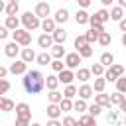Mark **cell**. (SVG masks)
<instances>
[{"instance_id":"cell-38","label":"cell","mask_w":126,"mask_h":126,"mask_svg":"<svg viewBox=\"0 0 126 126\" xmlns=\"http://www.w3.org/2000/svg\"><path fill=\"white\" fill-rule=\"evenodd\" d=\"M122 100H124V93L116 91V93H112V94H110V102H112V104H120Z\"/></svg>"},{"instance_id":"cell-22","label":"cell","mask_w":126,"mask_h":126,"mask_svg":"<svg viewBox=\"0 0 126 126\" xmlns=\"http://www.w3.org/2000/svg\"><path fill=\"white\" fill-rule=\"evenodd\" d=\"M91 69H83V67H79V71H77V75H75V79H79L81 83H87L89 79H91Z\"/></svg>"},{"instance_id":"cell-56","label":"cell","mask_w":126,"mask_h":126,"mask_svg":"<svg viewBox=\"0 0 126 126\" xmlns=\"http://www.w3.org/2000/svg\"><path fill=\"white\" fill-rule=\"evenodd\" d=\"M0 12H6V4H4V0H0Z\"/></svg>"},{"instance_id":"cell-14","label":"cell","mask_w":126,"mask_h":126,"mask_svg":"<svg viewBox=\"0 0 126 126\" xmlns=\"http://www.w3.org/2000/svg\"><path fill=\"white\" fill-rule=\"evenodd\" d=\"M20 55H22V61H26V63H32V61H35V51L32 49V47H24L22 51H20Z\"/></svg>"},{"instance_id":"cell-63","label":"cell","mask_w":126,"mask_h":126,"mask_svg":"<svg viewBox=\"0 0 126 126\" xmlns=\"http://www.w3.org/2000/svg\"><path fill=\"white\" fill-rule=\"evenodd\" d=\"M91 126H96V124H91Z\"/></svg>"},{"instance_id":"cell-54","label":"cell","mask_w":126,"mask_h":126,"mask_svg":"<svg viewBox=\"0 0 126 126\" xmlns=\"http://www.w3.org/2000/svg\"><path fill=\"white\" fill-rule=\"evenodd\" d=\"M100 2H102V6H104V8H106V6H110V4H112V2H114V0H100Z\"/></svg>"},{"instance_id":"cell-61","label":"cell","mask_w":126,"mask_h":126,"mask_svg":"<svg viewBox=\"0 0 126 126\" xmlns=\"http://www.w3.org/2000/svg\"><path fill=\"white\" fill-rule=\"evenodd\" d=\"M8 2H20V0H8Z\"/></svg>"},{"instance_id":"cell-51","label":"cell","mask_w":126,"mask_h":126,"mask_svg":"<svg viewBox=\"0 0 126 126\" xmlns=\"http://www.w3.org/2000/svg\"><path fill=\"white\" fill-rule=\"evenodd\" d=\"M118 26H120V30H122V32H126V18H122V20L118 22Z\"/></svg>"},{"instance_id":"cell-59","label":"cell","mask_w":126,"mask_h":126,"mask_svg":"<svg viewBox=\"0 0 126 126\" xmlns=\"http://www.w3.org/2000/svg\"><path fill=\"white\" fill-rule=\"evenodd\" d=\"M30 126H41V124H37V122H32V124H30Z\"/></svg>"},{"instance_id":"cell-27","label":"cell","mask_w":126,"mask_h":126,"mask_svg":"<svg viewBox=\"0 0 126 126\" xmlns=\"http://www.w3.org/2000/svg\"><path fill=\"white\" fill-rule=\"evenodd\" d=\"M57 85H59V77H55V75H47V79H45V87H47L49 91H55Z\"/></svg>"},{"instance_id":"cell-30","label":"cell","mask_w":126,"mask_h":126,"mask_svg":"<svg viewBox=\"0 0 126 126\" xmlns=\"http://www.w3.org/2000/svg\"><path fill=\"white\" fill-rule=\"evenodd\" d=\"M85 37H87V41H89V43H94V41H98V32H96L94 28H91V30H87Z\"/></svg>"},{"instance_id":"cell-53","label":"cell","mask_w":126,"mask_h":126,"mask_svg":"<svg viewBox=\"0 0 126 126\" xmlns=\"http://www.w3.org/2000/svg\"><path fill=\"white\" fill-rule=\"evenodd\" d=\"M118 106H120V110H122V112L126 114V96H124V100H122V102H120Z\"/></svg>"},{"instance_id":"cell-15","label":"cell","mask_w":126,"mask_h":126,"mask_svg":"<svg viewBox=\"0 0 126 126\" xmlns=\"http://www.w3.org/2000/svg\"><path fill=\"white\" fill-rule=\"evenodd\" d=\"M67 53H65V47H63V43H53V47H51V57L53 59H61V57H65Z\"/></svg>"},{"instance_id":"cell-4","label":"cell","mask_w":126,"mask_h":126,"mask_svg":"<svg viewBox=\"0 0 126 126\" xmlns=\"http://www.w3.org/2000/svg\"><path fill=\"white\" fill-rule=\"evenodd\" d=\"M122 75H124V67H122V65H118V63H112V65L104 71V75H102V77H104L106 81H114V83H116V79H118V77H122Z\"/></svg>"},{"instance_id":"cell-46","label":"cell","mask_w":126,"mask_h":126,"mask_svg":"<svg viewBox=\"0 0 126 126\" xmlns=\"http://www.w3.org/2000/svg\"><path fill=\"white\" fill-rule=\"evenodd\" d=\"M14 126H30V118H16Z\"/></svg>"},{"instance_id":"cell-28","label":"cell","mask_w":126,"mask_h":126,"mask_svg":"<svg viewBox=\"0 0 126 126\" xmlns=\"http://www.w3.org/2000/svg\"><path fill=\"white\" fill-rule=\"evenodd\" d=\"M100 63H102L104 67H110V65L114 63V55H112L110 51H104V53L100 55Z\"/></svg>"},{"instance_id":"cell-60","label":"cell","mask_w":126,"mask_h":126,"mask_svg":"<svg viewBox=\"0 0 126 126\" xmlns=\"http://www.w3.org/2000/svg\"><path fill=\"white\" fill-rule=\"evenodd\" d=\"M75 126H83V124H81V122H77V124H75Z\"/></svg>"},{"instance_id":"cell-57","label":"cell","mask_w":126,"mask_h":126,"mask_svg":"<svg viewBox=\"0 0 126 126\" xmlns=\"http://www.w3.org/2000/svg\"><path fill=\"white\" fill-rule=\"evenodd\" d=\"M118 6L120 8H126V0H118Z\"/></svg>"},{"instance_id":"cell-44","label":"cell","mask_w":126,"mask_h":126,"mask_svg":"<svg viewBox=\"0 0 126 126\" xmlns=\"http://www.w3.org/2000/svg\"><path fill=\"white\" fill-rule=\"evenodd\" d=\"M8 91H10V83H8L6 79H0V96H2V94H6Z\"/></svg>"},{"instance_id":"cell-2","label":"cell","mask_w":126,"mask_h":126,"mask_svg":"<svg viewBox=\"0 0 126 126\" xmlns=\"http://www.w3.org/2000/svg\"><path fill=\"white\" fill-rule=\"evenodd\" d=\"M20 20H22V24H24V30H28V32H33V30H37V28L41 26V18H37V16L32 14V12H24Z\"/></svg>"},{"instance_id":"cell-31","label":"cell","mask_w":126,"mask_h":126,"mask_svg":"<svg viewBox=\"0 0 126 126\" xmlns=\"http://www.w3.org/2000/svg\"><path fill=\"white\" fill-rule=\"evenodd\" d=\"M110 41H112V37H110V33H108V32H102V33H98V43H100L102 47L110 45Z\"/></svg>"},{"instance_id":"cell-11","label":"cell","mask_w":126,"mask_h":126,"mask_svg":"<svg viewBox=\"0 0 126 126\" xmlns=\"http://www.w3.org/2000/svg\"><path fill=\"white\" fill-rule=\"evenodd\" d=\"M94 102L102 108H112V102H110V94H104V93H98L94 94Z\"/></svg>"},{"instance_id":"cell-41","label":"cell","mask_w":126,"mask_h":126,"mask_svg":"<svg viewBox=\"0 0 126 126\" xmlns=\"http://www.w3.org/2000/svg\"><path fill=\"white\" fill-rule=\"evenodd\" d=\"M87 110H89V114H91V116H94V118H96V116H98V114L102 112V106H98V104L94 102V104H91V106H89Z\"/></svg>"},{"instance_id":"cell-17","label":"cell","mask_w":126,"mask_h":126,"mask_svg":"<svg viewBox=\"0 0 126 126\" xmlns=\"http://www.w3.org/2000/svg\"><path fill=\"white\" fill-rule=\"evenodd\" d=\"M61 112H63V110H61L59 104H55V102H49V104H47V116H49V118H59Z\"/></svg>"},{"instance_id":"cell-10","label":"cell","mask_w":126,"mask_h":126,"mask_svg":"<svg viewBox=\"0 0 126 126\" xmlns=\"http://www.w3.org/2000/svg\"><path fill=\"white\" fill-rule=\"evenodd\" d=\"M59 83H63V85H71L73 83V79H75V73H73V69H63V71H59Z\"/></svg>"},{"instance_id":"cell-52","label":"cell","mask_w":126,"mask_h":126,"mask_svg":"<svg viewBox=\"0 0 126 126\" xmlns=\"http://www.w3.org/2000/svg\"><path fill=\"white\" fill-rule=\"evenodd\" d=\"M6 73H8V69L0 65V79H4V77H6Z\"/></svg>"},{"instance_id":"cell-7","label":"cell","mask_w":126,"mask_h":126,"mask_svg":"<svg viewBox=\"0 0 126 126\" xmlns=\"http://www.w3.org/2000/svg\"><path fill=\"white\" fill-rule=\"evenodd\" d=\"M14 110H16V116L18 118H32V110H30V104L28 102H18Z\"/></svg>"},{"instance_id":"cell-55","label":"cell","mask_w":126,"mask_h":126,"mask_svg":"<svg viewBox=\"0 0 126 126\" xmlns=\"http://www.w3.org/2000/svg\"><path fill=\"white\" fill-rule=\"evenodd\" d=\"M4 104H6V98H4V96H0V110L4 108Z\"/></svg>"},{"instance_id":"cell-19","label":"cell","mask_w":126,"mask_h":126,"mask_svg":"<svg viewBox=\"0 0 126 126\" xmlns=\"http://www.w3.org/2000/svg\"><path fill=\"white\" fill-rule=\"evenodd\" d=\"M51 35H53V41L55 43H65V39H67V32L63 28H55V32Z\"/></svg>"},{"instance_id":"cell-16","label":"cell","mask_w":126,"mask_h":126,"mask_svg":"<svg viewBox=\"0 0 126 126\" xmlns=\"http://www.w3.org/2000/svg\"><path fill=\"white\" fill-rule=\"evenodd\" d=\"M93 93H94V91H93V87H91V85H87V83H85L81 89H77L79 98H85V100H87V98H91V96H93Z\"/></svg>"},{"instance_id":"cell-3","label":"cell","mask_w":126,"mask_h":126,"mask_svg":"<svg viewBox=\"0 0 126 126\" xmlns=\"http://www.w3.org/2000/svg\"><path fill=\"white\" fill-rule=\"evenodd\" d=\"M12 37H14L16 43H20V45H24V47H28V45L32 43V32L22 30V28L14 30V32H12Z\"/></svg>"},{"instance_id":"cell-40","label":"cell","mask_w":126,"mask_h":126,"mask_svg":"<svg viewBox=\"0 0 126 126\" xmlns=\"http://www.w3.org/2000/svg\"><path fill=\"white\" fill-rule=\"evenodd\" d=\"M116 91H120V93L126 94V77H124V75L116 79Z\"/></svg>"},{"instance_id":"cell-20","label":"cell","mask_w":126,"mask_h":126,"mask_svg":"<svg viewBox=\"0 0 126 126\" xmlns=\"http://www.w3.org/2000/svg\"><path fill=\"white\" fill-rule=\"evenodd\" d=\"M20 22H22V20H18L16 16H6V24H4V26H6L10 32H14V30L20 28Z\"/></svg>"},{"instance_id":"cell-48","label":"cell","mask_w":126,"mask_h":126,"mask_svg":"<svg viewBox=\"0 0 126 126\" xmlns=\"http://www.w3.org/2000/svg\"><path fill=\"white\" fill-rule=\"evenodd\" d=\"M116 118H118V112L110 108V112H108V122H116Z\"/></svg>"},{"instance_id":"cell-58","label":"cell","mask_w":126,"mask_h":126,"mask_svg":"<svg viewBox=\"0 0 126 126\" xmlns=\"http://www.w3.org/2000/svg\"><path fill=\"white\" fill-rule=\"evenodd\" d=\"M122 45H124V47H126V32H124V33H122Z\"/></svg>"},{"instance_id":"cell-18","label":"cell","mask_w":126,"mask_h":126,"mask_svg":"<svg viewBox=\"0 0 126 126\" xmlns=\"http://www.w3.org/2000/svg\"><path fill=\"white\" fill-rule=\"evenodd\" d=\"M55 24H65L67 20H69V10H65V8H59L57 12H55Z\"/></svg>"},{"instance_id":"cell-62","label":"cell","mask_w":126,"mask_h":126,"mask_svg":"<svg viewBox=\"0 0 126 126\" xmlns=\"http://www.w3.org/2000/svg\"><path fill=\"white\" fill-rule=\"evenodd\" d=\"M124 126H126V116H124Z\"/></svg>"},{"instance_id":"cell-50","label":"cell","mask_w":126,"mask_h":126,"mask_svg":"<svg viewBox=\"0 0 126 126\" xmlns=\"http://www.w3.org/2000/svg\"><path fill=\"white\" fill-rule=\"evenodd\" d=\"M77 2H79V6H81V8H89L93 0H77Z\"/></svg>"},{"instance_id":"cell-39","label":"cell","mask_w":126,"mask_h":126,"mask_svg":"<svg viewBox=\"0 0 126 126\" xmlns=\"http://www.w3.org/2000/svg\"><path fill=\"white\" fill-rule=\"evenodd\" d=\"M79 122H81L83 126H91V124H96V122H94V116H91V114H83V116L79 118Z\"/></svg>"},{"instance_id":"cell-29","label":"cell","mask_w":126,"mask_h":126,"mask_svg":"<svg viewBox=\"0 0 126 126\" xmlns=\"http://www.w3.org/2000/svg\"><path fill=\"white\" fill-rule=\"evenodd\" d=\"M87 108H89V106H87L85 98H79V100H75V102H73V110H77L79 114H83V112H85Z\"/></svg>"},{"instance_id":"cell-49","label":"cell","mask_w":126,"mask_h":126,"mask_svg":"<svg viewBox=\"0 0 126 126\" xmlns=\"http://www.w3.org/2000/svg\"><path fill=\"white\" fill-rule=\"evenodd\" d=\"M47 126H63V122H59L57 118H49V122H47Z\"/></svg>"},{"instance_id":"cell-33","label":"cell","mask_w":126,"mask_h":126,"mask_svg":"<svg viewBox=\"0 0 126 126\" xmlns=\"http://www.w3.org/2000/svg\"><path fill=\"white\" fill-rule=\"evenodd\" d=\"M91 73H93L94 77H102V75H104V65H102L100 61H98V63H94V65L91 67Z\"/></svg>"},{"instance_id":"cell-32","label":"cell","mask_w":126,"mask_h":126,"mask_svg":"<svg viewBox=\"0 0 126 126\" xmlns=\"http://www.w3.org/2000/svg\"><path fill=\"white\" fill-rule=\"evenodd\" d=\"M77 53H79V55H81L83 59H87V57H91V55H93V45H91V43H87L85 47L77 49Z\"/></svg>"},{"instance_id":"cell-23","label":"cell","mask_w":126,"mask_h":126,"mask_svg":"<svg viewBox=\"0 0 126 126\" xmlns=\"http://www.w3.org/2000/svg\"><path fill=\"white\" fill-rule=\"evenodd\" d=\"M124 18V8H120V6H114L112 10H110V20H114V22H120Z\"/></svg>"},{"instance_id":"cell-43","label":"cell","mask_w":126,"mask_h":126,"mask_svg":"<svg viewBox=\"0 0 126 126\" xmlns=\"http://www.w3.org/2000/svg\"><path fill=\"white\" fill-rule=\"evenodd\" d=\"M89 41H87V37L85 35H77V39H75V49H81V47H85Z\"/></svg>"},{"instance_id":"cell-37","label":"cell","mask_w":126,"mask_h":126,"mask_svg":"<svg viewBox=\"0 0 126 126\" xmlns=\"http://www.w3.org/2000/svg\"><path fill=\"white\" fill-rule=\"evenodd\" d=\"M61 98H63V93H59L57 89H55V91H49V102L59 104V102H61Z\"/></svg>"},{"instance_id":"cell-13","label":"cell","mask_w":126,"mask_h":126,"mask_svg":"<svg viewBox=\"0 0 126 126\" xmlns=\"http://www.w3.org/2000/svg\"><path fill=\"white\" fill-rule=\"evenodd\" d=\"M20 43H16V41H10V43H6V47H4V53L8 55V57H16L18 53H20V47H18Z\"/></svg>"},{"instance_id":"cell-9","label":"cell","mask_w":126,"mask_h":126,"mask_svg":"<svg viewBox=\"0 0 126 126\" xmlns=\"http://www.w3.org/2000/svg\"><path fill=\"white\" fill-rule=\"evenodd\" d=\"M8 71H10V73H14V75H24V73L28 71V63H26V61H22V59H20V61H14V63L10 65V69H8Z\"/></svg>"},{"instance_id":"cell-1","label":"cell","mask_w":126,"mask_h":126,"mask_svg":"<svg viewBox=\"0 0 126 126\" xmlns=\"http://www.w3.org/2000/svg\"><path fill=\"white\" fill-rule=\"evenodd\" d=\"M22 85H24V91L28 94H39L45 89V77L41 75V71L32 69V71H26L24 73Z\"/></svg>"},{"instance_id":"cell-21","label":"cell","mask_w":126,"mask_h":126,"mask_svg":"<svg viewBox=\"0 0 126 126\" xmlns=\"http://www.w3.org/2000/svg\"><path fill=\"white\" fill-rule=\"evenodd\" d=\"M89 18H91V16L85 12V8H83V10H77V14H75V22H77L79 26H83V24H89Z\"/></svg>"},{"instance_id":"cell-5","label":"cell","mask_w":126,"mask_h":126,"mask_svg":"<svg viewBox=\"0 0 126 126\" xmlns=\"http://www.w3.org/2000/svg\"><path fill=\"white\" fill-rule=\"evenodd\" d=\"M33 14H35L37 18H41V20H43V18H49V14H51V6H49L47 2H37Z\"/></svg>"},{"instance_id":"cell-36","label":"cell","mask_w":126,"mask_h":126,"mask_svg":"<svg viewBox=\"0 0 126 126\" xmlns=\"http://www.w3.org/2000/svg\"><path fill=\"white\" fill-rule=\"evenodd\" d=\"M75 94H77V87H75L73 83H71V85H67V87H65V91H63V96H65V98H73Z\"/></svg>"},{"instance_id":"cell-6","label":"cell","mask_w":126,"mask_h":126,"mask_svg":"<svg viewBox=\"0 0 126 126\" xmlns=\"http://www.w3.org/2000/svg\"><path fill=\"white\" fill-rule=\"evenodd\" d=\"M81 59H83V57H81L77 51H75V53H67V55H65V67H67V69H77V67L81 65Z\"/></svg>"},{"instance_id":"cell-24","label":"cell","mask_w":126,"mask_h":126,"mask_svg":"<svg viewBox=\"0 0 126 126\" xmlns=\"http://www.w3.org/2000/svg\"><path fill=\"white\" fill-rule=\"evenodd\" d=\"M104 87H106V79L104 77H96L94 85H93V91L94 93H104Z\"/></svg>"},{"instance_id":"cell-8","label":"cell","mask_w":126,"mask_h":126,"mask_svg":"<svg viewBox=\"0 0 126 126\" xmlns=\"http://www.w3.org/2000/svg\"><path fill=\"white\" fill-rule=\"evenodd\" d=\"M53 43H55V41H53V35H51V33H45V32H43V33L37 37V45H39V47H43V49L53 47Z\"/></svg>"},{"instance_id":"cell-34","label":"cell","mask_w":126,"mask_h":126,"mask_svg":"<svg viewBox=\"0 0 126 126\" xmlns=\"http://www.w3.org/2000/svg\"><path fill=\"white\" fill-rule=\"evenodd\" d=\"M59 106H61V110H63V112H71V110H73V100L63 96V98H61V102H59Z\"/></svg>"},{"instance_id":"cell-45","label":"cell","mask_w":126,"mask_h":126,"mask_svg":"<svg viewBox=\"0 0 126 126\" xmlns=\"http://www.w3.org/2000/svg\"><path fill=\"white\" fill-rule=\"evenodd\" d=\"M75 124H77V120L73 116H65L63 118V126H75Z\"/></svg>"},{"instance_id":"cell-26","label":"cell","mask_w":126,"mask_h":126,"mask_svg":"<svg viewBox=\"0 0 126 126\" xmlns=\"http://www.w3.org/2000/svg\"><path fill=\"white\" fill-rule=\"evenodd\" d=\"M35 61L39 63V65H51V53H47V51H43V53H39L37 57H35Z\"/></svg>"},{"instance_id":"cell-12","label":"cell","mask_w":126,"mask_h":126,"mask_svg":"<svg viewBox=\"0 0 126 126\" xmlns=\"http://www.w3.org/2000/svg\"><path fill=\"white\" fill-rule=\"evenodd\" d=\"M39 28H41L45 33H53V32H55V20H53V18H43Z\"/></svg>"},{"instance_id":"cell-47","label":"cell","mask_w":126,"mask_h":126,"mask_svg":"<svg viewBox=\"0 0 126 126\" xmlns=\"http://www.w3.org/2000/svg\"><path fill=\"white\" fill-rule=\"evenodd\" d=\"M8 33H10V30H8L6 26H0V39H6Z\"/></svg>"},{"instance_id":"cell-25","label":"cell","mask_w":126,"mask_h":126,"mask_svg":"<svg viewBox=\"0 0 126 126\" xmlns=\"http://www.w3.org/2000/svg\"><path fill=\"white\" fill-rule=\"evenodd\" d=\"M94 16H96V20H98L100 24H104V22H108V20H110V12H108L106 8H100L98 12H94Z\"/></svg>"},{"instance_id":"cell-35","label":"cell","mask_w":126,"mask_h":126,"mask_svg":"<svg viewBox=\"0 0 126 126\" xmlns=\"http://www.w3.org/2000/svg\"><path fill=\"white\" fill-rule=\"evenodd\" d=\"M18 10H20V4L18 2H8V6H6V14L8 16H16Z\"/></svg>"},{"instance_id":"cell-42","label":"cell","mask_w":126,"mask_h":126,"mask_svg":"<svg viewBox=\"0 0 126 126\" xmlns=\"http://www.w3.org/2000/svg\"><path fill=\"white\" fill-rule=\"evenodd\" d=\"M63 65H65V63H63L61 59H53V61H51V69H53L55 73H59V71H63V69H65Z\"/></svg>"}]
</instances>
